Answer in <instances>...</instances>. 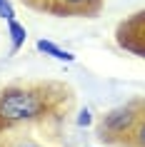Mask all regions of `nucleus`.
I'll list each match as a JSON object with an SVG mask.
<instances>
[{
  "label": "nucleus",
  "instance_id": "nucleus-1",
  "mask_svg": "<svg viewBox=\"0 0 145 147\" xmlns=\"http://www.w3.org/2000/svg\"><path fill=\"white\" fill-rule=\"evenodd\" d=\"M48 92L38 87H8L0 92V130L45 115Z\"/></svg>",
  "mask_w": 145,
  "mask_h": 147
},
{
  "label": "nucleus",
  "instance_id": "nucleus-2",
  "mask_svg": "<svg viewBox=\"0 0 145 147\" xmlns=\"http://www.w3.org/2000/svg\"><path fill=\"white\" fill-rule=\"evenodd\" d=\"M138 107H140V102H133V105H125V107H118L113 112H108L103 117V125H100V137L113 140L115 135H125L128 130L133 132L138 117H140Z\"/></svg>",
  "mask_w": 145,
  "mask_h": 147
},
{
  "label": "nucleus",
  "instance_id": "nucleus-3",
  "mask_svg": "<svg viewBox=\"0 0 145 147\" xmlns=\"http://www.w3.org/2000/svg\"><path fill=\"white\" fill-rule=\"evenodd\" d=\"M58 5H53V13L58 15H90L100 8V0H55Z\"/></svg>",
  "mask_w": 145,
  "mask_h": 147
},
{
  "label": "nucleus",
  "instance_id": "nucleus-4",
  "mask_svg": "<svg viewBox=\"0 0 145 147\" xmlns=\"http://www.w3.org/2000/svg\"><path fill=\"white\" fill-rule=\"evenodd\" d=\"M8 35H10V55H15L18 50L25 45L28 30H25V25H20L18 20H8Z\"/></svg>",
  "mask_w": 145,
  "mask_h": 147
},
{
  "label": "nucleus",
  "instance_id": "nucleus-5",
  "mask_svg": "<svg viewBox=\"0 0 145 147\" xmlns=\"http://www.w3.org/2000/svg\"><path fill=\"white\" fill-rule=\"evenodd\" d=\"M38 50H40V53H45V55H50V57H55V60H60V62H73V60H75V55H73V53L58 47L55 42H50V40H38Z\"/></svg>",
  "mask_w": 145,
  "mask_h": 147
},
{
  "label": "nucleus",
  "instance_id": "nucleus-6",
  "mask_svg": "<svg viewBox=\"0 0 145 147\" xmlns=\"http://www.w3.org/2000/svg\"><path fill=\"white\" fill-rule=\"evenodd\" d=\"M133 147H145V115L138 117L135 127H133Z\"/></svg>",
  "mask_w": 145,
  "mask_h": 147
},
{
  "label": "nucleus",
  "instance_id": "nucleus-7",
  "mask_svg": "<svg viewBox=\"0 0 145 147\" xmlns=\"http://www.w3.org/2000/svg\"><path fill=\"white\" fill-rule=\"evenodd\" d=\"M0 18H5V20H15V10L10 5L8 0H0Z\"/></svg>",
  "mask_w": 145,
  "mask_h": 147
},
{
  "label": "nucleus",
  "instance_id": "nucleus-8",
  "mask_svg": "<svg viewBox=\"0 0 145 147\" xmlns=\"http://www.w3.org/2000/svg\"><path fill=\"white\" fill-rule=\"evenodd\" d=\"M90 122H93L90 110H80V115H78V125H80V127H88Z\"/></svg>",
  "mask_w": 145,
  "mask_h": 147
},
{
  "label": "nucleus",
  "instance_id": "nucleus-9",
  "mask_svg": "<svg viewBox=\"0 0 145 147\" xmlns=\"http://www.w3.org/2000/svg\"><path fill=\"white\" fill-rule=\"evenodd\" d=\"M25 147H38V145H25Z\"/></svg>",
  "mask_w": 145,
  "mask_h": 147
}]
</instances>
